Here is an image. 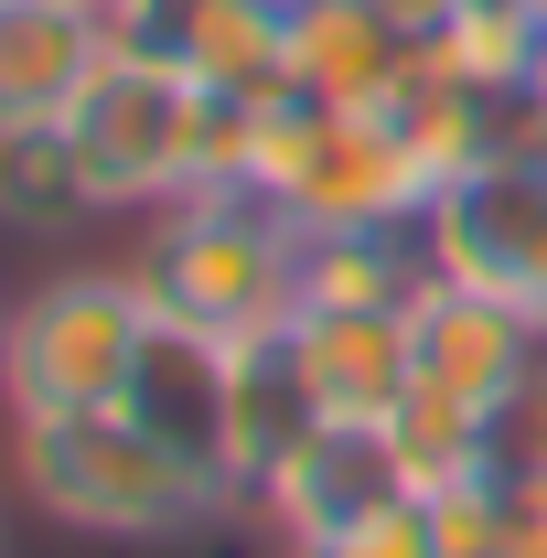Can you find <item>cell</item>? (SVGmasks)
<instances>
[{
  "label": "cell",
  "instance_id": "1",
  "mask_svg": "<svg viewBox=\"0 0 547 558\" xmlns=\"http://www.w3.org/2000/svg\"><path fill=\"white\" fill-rule=\"evenodd\" d=\"M11 484L44 526L97 537V548H183L236 494L215 484L183 440H161L139 409H86V418H11Z\"/></svg>",
  "mask_w": 547,
  "mask_h": 558
},
{
  "label": "cell",
  "instance_id": "2",
  "mask_svg": "<svg viewBox=\"0 0 547 558\" xmlns=\"http://www.w3.org/2000/svg\"><path fill=\"white\" fill-rule=\"evenodd\" d=\"M139 269V301L161 333H205V344H258V333H290L301 312V269H312V236L301 215H279L269 194L247 183H215V194H183L161 205V236Z\"/></svg>",
  "mask_w": 547,
  "mask_h": 558
},
{
  "label": "cell",
  "instance_id": "3",
  "mask_svg": "<svg viewBox=\"0 0 547 558\" xmlns=\"http://www.w3.org/2000/svg\"><path fill=\"white\" fill-rule=\"evenodd\" d=\"M215 130H226V97H205L150 44H108L97 86L65 119L97 215H161L183 194H215Z\"/></svg>",
  "mask_w": 547,
  "mask_h": 558
},
{
  "label": "cell",
  "instance_id": "4",
  "mask_svg": "<svg viewBox=\"0 0 547 558\" xmlns=\"http://www.w3.org/2000/svg\"><path fill=\"white\" fill-rule=\"evenodd\" d=\"M150 344H161V323L139 301V269H54L44 290L11 301V333H0V418L130 409Z\"/></svg>",
  "mask_w": 547,
  "mask_h": 558
},
{
  "label": "cell",
  "instance_id": "5",
  "mask_svg": "<svg viewBox=\"0 0 547 558\" xmlns=\"http://www.w3.org/2000/svg\"><path fill=\"white\" fill-rule=\"evenodd\" d=\"M418 247H429L440 279H473V290L515 301V312L547 333V183H537L526 150L462 172L440 205L418 215Z\"/></svg>",
  "mask_w": 547,
  "mask_h": 558
},
{
  "label": "cell",
  "instance_id": "6",
  "mask_svg": "<svg viewBox=\"0 0 547 558\" xmlns=\"http://www.w3.org/2000/svg\"><path fill=\"white\" fill-rule=\"evenodd\" d=\"M119 44H150L226 108L290 97V0H130L108 22Z\"/></svg>",
  "mask_w": 547,
  "mask_h": 558
},
{
  "label": "cell",
  "instance_id": "7",
  "mask_svg": "<svg viewBox=\"0 0 547 558\" xmlns=\"http://www.w3.org/2000/svg\"><path fill=\"white\" fill-rule=\"evenodd\" d=\"M290 387H301V409L323 418V429H387L398 398H409V312H323V301H301L290 312Z\"/></svg>",
  "mask_w": 547,
  "mask_h": 558
},
{
  "label": "cell",
  "instance_id": "8",
  "mask_svg": "<svg viewBox=\"0 0 547 558\" xmlns=\"http://www.w3.org/2000/svg\"><path fill=\"white\" fill-rule=\"evenodd\" d=\"M398 494H409V473H398L387 429H323V418H312V429H290L269 451V473L247 484V505L301 548V537H333V526L398 505Z\"/></svg>",
  "mask_w": 547,
  "mask_h": 558
},
{
  "label": "cell",
  "instance_id": "9",
  "mask_svg": "<svg viewBox=\"0 0 547 558\" xmlns=\"http://www.w3.org/2000/svg\"><path fill=\"white\" fill-rule=\"evenodd\" d=\"M537 354H547V333L515 312V301H494V290H473V279H440V269L418 279V301H409V365L429 376V387L494 409Z\"/></svg>",
  "mask_w": 547,
  "mask_h": 558
},
{
  "label": "cell",
  "instance_id": "10",
  "mask_svg": "<svg viewBox=\"0 0 547 558\" xmlns=\"http://www.w3.org/2000/svg\"><path fill=\"white\" fill-rule=\"evenodd\" d=\"M108 22L75 0H0V140L22 130H65L75 97L108 65Z\"/></svg>",
  "mask_w": 547,
  "mask_h": 558
},
{
  "label": "cell",
  "instance_id": "11",
  "mask_svg": "<svg viewBox=\"0 0 547 558\" xmlns=\"http://www.w3.org/2000/svg\"><path fill=\"white\" fill-rule=\"evenodd\" d=\"M418 44L376 0H290V97L312 108H387L409 86Z\"/></svg>",
  "mask_w": 547,
  "mask_h": 558
},
{
  "label": "cell",
  "instance_id": "12",
  "mask_svg": "<svg viewBox=\"0 0 547 558\" xmlns=\"http://www.w3.org/2000/svg\"><path fill=\"white\" fill-rule=\"evenodd\" d=\"M418 279H429L418 226H354V236H312L301 301H323V312H409Z\"/></svg>",
  "mask_w": 547,
  "mask_h": 558
},
{
  "label": "cell",
  "instance_id": "13",
  "mask_svg": "<svg viewBox=\"0 0 547 558\" xmlns=\"http://www.w3.org/2000/svg\"><path fill=\"white\" fill-rule=\"evenodd\" d=\"M537 11L526 0H462L451 11V33H429L418 54H429V75H451V86H473V97H526V75H537Z\"/></svg>",
  "mask_w": 547,
  "mask_h": 558
},
{
  "label": "cell",
  "instance_id": "14",
  "mask_svg": "<svg viewBox=\"0 0 547 558\" xmlns=\"http://www.w3.org/2000/svg\"><path fill=\"white\" fill-rule=\"evenodd\" d=\"M387 451H398L409 494H451V484L483 473V409L451 398V387H429V376H409V398L387 418Z\"/></svg>",
  "mask_w": 547,
  "mask_h": 558
},
{
  "label": "cell",
  "instance_id": "15",
  "mask_svg": "<svg viewBox=\"0 0 547 558\" xmlns=\"http://www.w3.org/2000/svg\"><path fill=\"white\" fill-rule=\"evenodd\" d=\"M86 215H97V194H86V172H75L65 130L0 140V236H65Z\"/></svg>",
  "mask_w": 547,
  "mask_h": 558
},
{
  "label": "cell",
  "instance_id": "16",
  "mask_svg": "<svg viewBox=\"0 0 547 558\" xmlns=\"http://www.w3.org/2000/svg\"><path fill=\"white\" fill-rule=\"evenodd\" d=\"M483 473L494 484H547V354L483 409Z\"/></svg>",
  "mask_w": 547,
  "mask_h": 558
},
{
  "label": "cell",
  "instance_id": "17",
  "mask_svg": "<svg viewBox=\"0 0 547 558\" xmlns=\"http://www.w3.org/2000/svg\"><path fill=\"white\" fill-rule=\"evenodd\" d=\"M290 558H440V537H429V505L398 494V505L354 515V526H333V537H301Z\"/></svg>",
  "mask_w": 547,
  "mask_h": 558
},
{
  "label": "cell",
  "instance_id": "18",
  "mask_svg": "<svg viewBox=\"0 0 547 558\" xmlns=\"http://www.w3.org/2000/svg\"><path fill=\"white\" fill-rule=\"evenodd\" d=\"M376 11H387L409 44H429V33H451V11H462V0H376Z\"/></svg>",
  "mask_w": 547,
  "mask_h": 558
},
{
  "label": "cell",
  "instance_id": "19",
  "mask_svg": "<svg viewBox=\"0 0 547 558\" xmlns=\"http://www.w3.org/2000/svg\"><path fill=\"white\" fill-rule=\"evenodd\" d=\"M515 119H526V140L547 130V44H537V75H526V97H515Z\"/></svg>",
  "mask_w": 547,
  "mask_h": 558
},
{
  "label": "cell",
  "instance_id": "20",
  "mask_svg": "<svg viewBox=\"0 0 547 558\" xmlns=\"http://www.w3.org/2000/svg\"><path fill=\"white\" fill-rule=\"evenodd\" d=\"M526 161H537V183H547V130H537V140H526Z\"/></svg>",
  "mask_w": 547,
  "mask_h": 558
},
{
  "label": "cell",
  "instance_id": "21",
  "mask_svg": "<svg viewBox=\"0 0 547 558\" xmlns=\"http://www.w3.org/2000/svg\"><path fill=\"white\" fill-rule=\"evenodd\" d=\"M75 11H97V22H119V0H75Z\"/></svg>",
  "mask_w": 547,
  "mask_h": 558
},
{
  "label": "cell",
  "instance_id": "22",
  "mask_svg": "<svg viewBox=\"0 0 547 558\" xmlns=\"http://www.w3.org/2000/svg\"><path fill=\"white\" fill-rule=\"evenodd\" d=\"M526 11H537V33H547V0H526Z\"/></svg>",
  "mask_w": 547,
  "mask_h": 558
},
{
  "label": "cell",
  "instance_id": "23",
  "mask_svg": "<svg viewBox=\"0 0 547 558\" xmlns=\"http://www.w3.org/2000/svg\"><path fill=\"white\" fill-rule=\"evenodd\" d=\"M0 333H11V301H0Z\"/></svg>",
  "mask_w": 547,
  "mask_h": 558
}]
</instances>
